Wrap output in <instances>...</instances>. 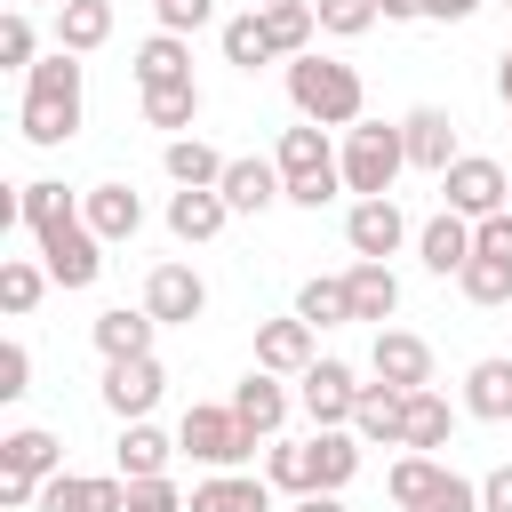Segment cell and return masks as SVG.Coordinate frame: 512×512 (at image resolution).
Segmentation results:
<instances>
[{
    "instance_id": "36",
    "label": "cell",
    "mask_w": 512,
    "mask_h": 512,
    "mask_svg": "<svg viewBox=\"0 0 512 512\" xmlns=\"http://www.w3.org/2000/svg\"><path fill=\"white\" fill-rule=\"evenodd\" d=\"M456 288L472 296V304H512V256H464V272H456Z\"/></svg>"
},
{
    "instance_id": "29",
    "label": "cell",
    "mask_w": 512,
    "mask_h": 512,
    "mask_svg": "<svg viewBox=\"0 0 512 512\" xmlns=\"http://www.w3.org/2000/svg\"><path fill=\"white\" fill-rule=\"evenodd\" d=\"M176 80H192V48H184V32H152V40L136 48V88H176Z\"/></svg>"
},
{
    "instance_id": "2",
    "label": "cell",
    "mask_w": 512,
    "mask_h": 512,
    "mask_svg": "<svg viewBox=\"0 0 512 512\" xmlns=\"http://www.w3.org/2000/svg\"><path fill=\"white\" fill-rule=\"evenodd\" d=\"M16 128H24V144H40V152H56V144L80 136V56H72V48H48V56L24 72V112H16Z\"/></svg>"
},
{
    "instance_id": "54",
    "label": "cell",
    "mask_w": 512,
    "mask_h": 512,
    "mask_svg": "<svg viewBox=\"0 0 512 512\" xmlns=\"http://www.w3.org/2000/svg\"><path fill=\"white\" fill-rule=\"evenodd\" d=\"M504 8H512V0H504Z\"/></svg>"
},
{
    "instance_id": "30",
    "label": "cell",
    "mask_w": 512,
    "mask_h": 512,
    "mask_svg": "<svg viewBox=\"0 0 512 512\" xmlns=\"http://www.w3.org/2000/svg\"><path fill=\"white\" fill-rule=\"evenodd\" d=\"M152 312H128V304H112V312H96V352L104 360H136V352H152Z\"/></svg>"
},
{
    "instance_id": "6",
    "label": "cell",
    "mask_w": 512,
    "mask_h": 512,
    "mask_svg": "<svg viewBox=\"0 0 512 512\" xmlns=\"http://www.w3.org/2000/svg\"><path fill=\"white\" fill-rule=\"evenodd\" d=\"M56 472H64L56 432L16 424V432L0 440V504H8V512H32V504H40V480H56Z\"/></svg>"
},
{
    "instance_id": "41",
    "label": "cell",
    "mask_w": 512,
    "mask_h": 512,
    "mask_svg": "<svg viewBox=\"0 0 512 512\" xmlns=\"http://www.w3.org/2000/svg\"><path fill=\"white\" fill-rule=\"evenodd\" d=\"M32 48H40V40H32V16L8 8V16H0V64H8V72H32V64H40Z\"/></svg>"
},
{
    "instance_id": "23",
    "label": "cell",
    "mask_w": 512,
    "mask_h": 512,
    "mask_svg": "<svg viewBox=\"0 0 512 512\" xmlns=\"http://www.w3.org/2000/svg\"><path fill=\"white\" fill-rule=\"evenodd\" d=\"M344 288H352V320H392L400 312V280H392V264H376V256H360L352 272H344Z\"/></svg>"
},
{
    "instance_id": "7",
    "label": "cell",
    "mask_w": 512,
    "mask_h": 512,
    "mask_svg": "<svg viewBox=\"0 0 512 512\" xmlns=\"http://www.w3.org/2000/svg\"><path fill=\"white\" fill-rule=\"evenodd\" d=\"M176 448H192L200 464H216V472H240L248 464V448H256V432L240 424V408L232 400H192L184 408V424H176Z\"/></svg>"
},
{
    "instance_id": "42",
    "label": "cell",
    "mask_w": 512,
    "mask_h": 512,
    "mask_svg": "<svg viewBox=\"0 0 512 512\" xmlns=\"http://www.w3.org/2000/svg\"><path fill=\"white\" fill-rule=\"evenodd\" d=\"M312 16H320V32L352 40V32H368V24H376V0H312Z\"/></svg>"
},
{
    "instance_id": "27",
    "label": "cell",
    "mask_w": 512,
    "mask_h": 512,
    "mask_svg": "<svg viewBox=\"0 0 512 512\" xmlns=\"http://www.w3.org/2000/svg\"><path fill=\"white\" fill-rule=\"evenodd\" d=\"M440 480H448V464H440V456H424V448H408V456L384 472V496H392L400 512H416V504H432V496H440Z\"/></svg>"
},
{
    "instance_id": "33",
    "label": "cell",
    "mask_w": 512,
    "mask_h": 512,
    "mask_svg": "<svg viewBox=\"0 0 512 512\" xmlns=\"http://www.w3.org/2000/svg\"><path fill=\"white\" fill-rule=\"evenodd\" d=\"M168 456H176V440L160 432V424H128L120 432V480H152V472H168Z\"/></svg>"
},
{
    "instance_id": "3",
    "label": "cell",
    "mask_w": 512,
    "mask_h": 512,
    "mask_svg": "<svg viewBox=\"0 0 512 512\" xmlns=\"http://www.w3.org/2000/svg\"><path fill=\"white\" fill-rule=\"evenodd\" d=\"M288 104H296V120H320V128H352L360 120V104H368V88H360V72L352 64H336V56H288Z\"/></svg>"
},
{
    "instance_id": "10",
    "label": "cell",
    "mask_w": 512,
    "mask_h": 512,
    "mask_svg": "<svg viewBox=\"0 0 512 512\" xmlns=\"http://www.w3.org/2000/svg\"><path fill=\"white\" fill-rule=\"evenodd\" d=\"M160 392H168V376H160V360H152V352H136V360H104V408H112L120 424L152 416V408H160Z\"/></svg>"
},
{
    "instance_id": "44",
    "label": "cell",
    "mask_w": 512,
    "mask_h": 512,
    "mask_svg": "<svg viewBox=\"0 0 512 512\" xmlns=\"http://www.w3.org/2000/svg\"><path fill=\"white\" fill-rule=\"evenodd\" d=\"M24 392H32V352L0 344V400H24Z\"/></svg>"
},
{
    "instance_id": "14",
    "label": "cell",
    "mask_w": 512,
    "mask_h": 512,
    "mask_svg": "<svg viewBox=\"0 0 512 512\" xmlns=\"http://www.w3.org/2000/svg\"><path fill=\"white\" fill-rule=\"evenodd\" d=\"M32 512H128V480H80V472H56L40 480V504Z\"/></svg>"
},
{
    "instance_id": "28",
    "label": "cell",
    "mask_w": 512,
    "mask_h": 512,
    "mask_svg": "<svg viewBox=\"0 0 512 512\" xmlns=\"http://www.w3.org/2000/svg\"><path fill=\"white\" fill-rule=\"evenodd\" d=\"M464 408H472L480 424H512V360H472Z\"/></svg>"
},
{
    "instance_id": "20",
    "label": "cell",
    "mask_w": 512,
    "mask_h": 512,
    "mask_svg": "<svg viewBox=\"0 0 512 512\" xmlns=\"http://www.w3.org/2000/svg\"><path fill=\"white\" fill-rule=\"evenodd\" d=\"M416 256H424V272H464V256H472V216H456V208H440L424 232H416Z\"/></svg>"
},
{
    "instance_id": "37",
    "label": "cell",
    "mask_w": 512,
    "mask_h": 512,
    "mask_svg": "<svg viewBox=\"0 0 512 512\" xmlns=\"http://www.w3.org/2000/svg\"><path fill=\"white\" fill-rule=\"evenodd\" d=\"M40 296H48V264H24V256H8V264H0V312H8V320H24Z\"/></svg>"
},
{
    "instance_id": "38",
    "label": "cell",
    "mask_w": 512,
    "mask_h": 512,
    "mask_svg": "<svg viewBox=\"0 0 512 512\" xmlns=\"http://www.w3.org/2000/svg\"><path fill=\"white\" fill-rule=\"evenodd\" d=\"M264 480H272L280 496H312V440H272Z\"/></svg>"
},
{
    "instance_id": "13",
    "label": "cell",
    "mask_w": 512,
    "mask_h": 512,
    "mask_svg": "<svg viewBox=\"0 0 512 512\" xmlns=\"http://www.w3.org/2000/svg\"><path fill=\"white\" fill-rule=\"evenodd\" d=\"M368 368H376L384 384H400V392H424V384H432V344H424V336H408V328H376Z\"/></svg>"
},
{
    "instance_id": "21",
    "label": "cell",
    "mask_w": 512,
    "mask_h": 512,
    "mask_svg": "<svg viewBox=\"0 0 512 512\" xmlns=\"http://www.w3.org/2000/svg\"><path fill=\"white\" fill-rule=\"evenodd\" d=\"M184 512H272V480H248V472H216L184 496Z\"/></svg>"
},
{
    "instance_id": "5",
    "label": "cell",
    "mask_w": 512,
    "mask_h": 512,
    "mask_svg": "<svg viewBox=\"0 0 512 512\" xmlns=\"http://www.w3.org/2000/svg\"><path fill=\"white\" fill-rule=\"evenodd\" d=\"M336 160H344V192L376 200V192H392V176L408 168V136H400V128H384V120H352Z\"/></svg>"
},
{
    "instance_id": "1",
    "label": "cell",
    "mask_w": 512,
    "mask_h": 512,
    "mask_svg": "<svg viewBox=\"0 0 512 512\" xmlns=\"http://www.w3.org/2000/svg\"><path fill=\"white\" fill-rule=\"evenodd\" d=\"M16 200H24V224H32V240H40V264H48V280L56 288H88L96 272H104V240H96V224H88V208L64 192V184H16Z\"/></svg>"
},
{
    "instance_id": "51",
    "label": "cell",
    "mask_w": 512,
    "mask_h": 512,
    "mask_svg": "<svg viewBox=\"0 0 512 512\" xmlns=\"http://www.w3.org/2000/svg\"><path fill=\"white\" fill-rule=\"evenodd\" d=\"M296 512H344V496L336 488H312V496H296Z\"/></svg>"
},
{
    "instance_id": "40",
    "label": "cell",
    "mask_w": 512,
    "mask_h": 512,
    "mask_svg": "<svg viewBox=\"0 0 512 512\" xmlns=\"http://www.w3.org/2000/svg\"><path fill=\"white\" fill-rule=\"evenodd\" d=\"M296 312H304L312 328H336V320H352V288H344V280H304V288H296Z\"/></svg>"
},
{
    "instance_id": "16",
    "label": "cell",
    "mask_w": 512,
    "mask_h": 512,
    "mask_svg": "<svg viewBox=\"0 0 512 512\" xmlns=\"http://www.w3.org/2000/svg\"><path fill=\"white\" fill-rule=\"evenodd\" d=\"M232 408H240V424H248L256 440H280V424H288V384H280L272 368H248V376L232 384Z\"/></svg>"
},
{
    "instance_id": "46",
    "label": "cell",
    "mask_w": 512,
    "mask_h": 512,
    "mask_svg": "<svg viewBox=\"0 0 512 512\" xmlns=\"http://www.w3.org/2000/svg\"><path fill=\"white\" fill-rule=\"evenodd\" d=\"M416 512H480V480L448 472V480H440V496H432V504H416Z\"/></svg>"
},
{
    "instance_id": "48",
    "label": "cell",
    "mask_w": 512,
    "mask_h": 512,
    "mask_svg": "<svg viewBox=\"0 0 512 512\" xmlns=\"http://www.w3.org/2000/svg\"><path fill=\"white\" fill-rule=\"evenodd\" d=\"M480 512H512V464H496V472L480 480Z\"/></svg>"
},
{
    "instance_id": "8",
    "label": "cell",
    "mask_w": 512,
    "mask_h": 512,
    "mask_svg": "<svg viewBox=\"0 0 512 512\" xmlns=\"http://www.w3.org/2000/svg\"><path fill=\"white\" fill-rule=\"evenodd\" d=\"M440 200L456 208V216H496V208H512V176L488 160V152H456L448 168H440Z\"/></svg>"
},
{
    "instance_id": "50",
    "label": "cell",
    "mask_w": 512,
    "mask_h": 512,
    "mask_svg": "<svg viewBox=\"0 0 512 512\" xmlns=\"http://www.w3.org/2000/svg\"><path fill=\"white\" fill-rule=\"evenodd\" d=\"M376 16L384 24H408V16H424V0H376Z\"/></svg>"
},
{
    "instance_id": "12",
    "label": "cell",
    "mask_w": 512,
    "mask_h": 512,
    "mask_svg": "<svg viewBox=\"0 0 512 512\" xmlns=\"http://www.w3.org/2000/svg\"><path fill=\"white\" fill-rule=\"evenodd\" d=\"M344 240H352V256H400V240H408V216H400V200L392 192H376V200H352V216H344Z\"/></svg>"
},
{
    "instance_id": "49",
    "label": "cell",
    "mask_w": 512,
    "mask_h": 512,
    "mask_svg": "<svg viewBox=\"0 0 512 512\" xmlns=\"http://www.w3.org/2000/svg\"><path fill=\"white\" fill-rule=\"evenodd\" d=\"M480 0H424V16H440V24H464Z\"/></svg>"
},
{
    "instance_id": "18",
    "label": "cell",
    "mask_w": 512,
    "mask_h": 512,
    "mask_svg": "<svg viewBox=\"0 0 512 512\" xmlns=\"http://www.w3.org/2000/svg\"><path fill=\"white\" fill-rule=\"evenodd\" d=\"M224 216H232V200H224L216 184H176V200H168V232H176V240H192V248H200V240H216V232H224Z\"/></svg>"
},
{
    "instance_id": "53",
    "label": "cell",
    "mask_w": 512,
    "mask_h": 512,
    "mask_svg": "<svg viewBox=\"0 0 512 512\" xmlns=\"http://www.w3.org/2000/svg\"><path fill=\"white\" fill-rule=\"evenodd\" d=\"M40 8H64V0H40Z\"/></svg>"
},
{
    "instance_id": "31",
    "label": "cell",
    "mask_w": 512,
    "mask_h": 512,
    "mask_svg": "<svg viewBox=\"0 0 512 512\" xmlns=\"http://www.w3.org/2000/svg\"><path fill=\"white\" fill-rule=\"evenodd\" d=\"M448 432H456V416H448V400L424 384V392H408V416H400V448H448Z\"/></svg>"
},
{
    "instance_id": "15",
    "label": "cell",
    "mask_w": 512,
    "mask_h": 512,
    "mask_svg": "<svg viewBox=\"0 0 512 512\" xmlns=\"http://www.w3.org/2000/svg\"><path fill=\"white\" fill-rule=\"evenodd\" d=\"M312 360H320V352H312V320H304V312L256 328V368H272V376H304Z\"/></svg>"
},
{
    "instance_id": "39",
    "label": "cell",
    "mask_w": 512,
    "mask_h": 512,
    "mask_svg": "<svg viewBox=\"0 0 512 512\" xmlns=\"http://www.w3.org/2000/svg\"><path fill=\"white\" fill-rule=\"evenodd\" d=\"M224 64H240V72H256V64H280V56H272V40H264V16H256V8L224 24Z\"/></svg>"
},
{
    "instance_id": "11",
    "label": "cell",
    "mask_w": 512,
    "mask_h": 512,
    "mask_svg": "<svg viewBox=\"0 0 512 512\" xmlns=\"http://www.w3.org/2000/svg\"><path fill=\"white\" fill-rule=\"evenodd\" d=\"M296 400H304L312 424H352V408H360V376H352L344 360H312V368L296 376Z\"/></svg>"
},
{
    "instance_id": "25",
    "label": "cell",
    "mask_w": 512,
    "mask_h": 512,
    "mask_svg": "<svg viewBox=\"0 0 512 512\" xmlns=\"http://www.w3.org/2000/svg\"><path fill=\"white\" fill-rule=\"evenodd\" d=\"M400 416H408V392H400V384H384V376L360 384V408H352V432H360V440H392V448H400Z\"/></svg>"
},
{
    "instance_id": "19",
    "label": "cell",
    "mask_w": 512,
    "mask_h": 512,
    "mask_svg": "<svg viewBox=\"0 0 512 512\" xmlns=\"http://www.w3.org/2000/svg\"><path fill=\"white\" fill-rule=\"evenodd\" d=\"M400 136H408V168H432V176H440V168L456 160V120H448L440 104H416V112L400 120Z\"/></svg>"
},
{
    "instance_id": "34",
    "label": "cell",
    "mask_w": 512,
    "mask_h": 512,
    "mask_svg": "<svg viewBox=\"0 0 512 512\" xmlns=\"http://www.w3.org/2000/svg\"><path fill=\"white\" fill-rule=\"evenodd\" d=\"M160 168L176 176V184H224V152L216 144H200V136H168V152H160Z\"/></svg>"
},
{
    "instance_id": "52",
    "label": "cell",
    "mask_w": 512,
    "mask_h": 512,
    "mask_svg": "<svg viewBox=\"0 0 512 512\" xmlns=\"http://www.w3.org/2000/svg\"><path fill=\"white\" fill-rule=\"evenodd\" d=\"M496 96H504V112H512V48H504V64H496Z\"/></svg>"
},
{
    "instance_id": "35",
    "label": "cell",
    "mask_w": 512,
    "mask_h": 512,
    "mask_svg": "<svg viewBox=\"0 0 512 512\" xmlns=\"http://www.w3.org/2000/svg\"><path fill=\"white\" fill-rule=\"evenodd\" d=\"M200 120V80H176V88H144V128H192Z\"/></svg>"
},
{
    "instance_id": "17",
    "label": "cell",
    "mask_w": 512,
    "mask_h": 512,
    "mask_svg": "<svg viewBox=\"0 0 512 512\" xmlns=\"http://www.w3.org/2000/svg\"><path fill=\"white\" fill-rule=\"evenodd\" d=\"M216 192L232 200V216H264L272 200H288V176H280V160H232Z\"/></svg>"
},
{
    "instance_id": "47",
    "label": "cell",
    "mask_w": 512,
    "mask_h": 512,
    "mask_svg": "<svg viewBox=\"0 0 512 512\" xmlns=\"http://www.w3.org/2000/svg\"><path fill=\"white\" fill-rule=\"evenodd\" d=\"M472 248H480V256H512V208L480 216V224H472Z\"/></svg>"
},
{
    "instance_id": "9",
    "label": "cell",
    "mask_w": 512,
    "mask_h": 512,
    "mask_svg": "<svg viewBox=\"0 0 512 512\" xmlns=\"http://www.w3.org/2000/svg\"><path fill=\"white\" fill-rule=\"evenodd\" d=\"M144 312H152L160 328H192V320L208 312V280H200L192 264H152V272H144Z\"/></svg>"
},
{
    "instance_id": "24",
    "label": "cell",
    "mask_w": 512,
    "mask_h": 512,
    "mask_svg": "<svg viewBox=\"0 0 512 512\" xmlns=\"http://www.w3.org/2000/svg\"><path fill=\"white\" fill-rule=\"evenodd\" d=\"M256 16H264V40H272V56H280V64H288V56H304V48H312V32H320L312 0H256Z\"/></svg>"
},
{
    "instance_id": "45",
    "label": "cell",
    "mask_w": 512,
    "mask_h": 512,
    "mask_svg": "<svg viewBox=\"0 0 512 512\" xmlns=\"http://www.w3.org/2000/svg\"><path fill=\"white\" fill-rule=\"evenodd\" d=\"M160 8V32H200L216 16V0H152Z\"/></svg>"
},
{
    "instance_id": "22",
    "label": "cell",
    "mask_w": 512,
    "mask_h": 512,
    "mask_svg": "<svg viewBox=\"0 0 512 512\" xmlns=\"http://www.w3.org/2000/svg\"><path fill=\"white\" fill-rule=\"evenodd\" d=\"M80 208H88L96 240H136V224H144V200H136L128 184H88V192H80Z\"/></svg>"
},
{
    "instance_id": "43",
    "label": "cell",
    "mask_w": 512,
    "mask_h": 512,
    "mask_svg": "<svg viewBox=\"0 0 512 512\" xmlns=\"http://www.w3.org/2000/svg\"><path fill=\"white\" fill-rule=\"evenodd\" d=\"M128 512H184V488H176L168 472H152V480H128Z\"/></svg>"
},
{
    "instance_id": "4",
    "label": "cell",
    "mask_w": 512,
    "mask_h": 512,
    "mask_svg": "<svg viewBox=\"0 0 512 512\" xmlns=\"http://www.w3.org/2000/svg\"><path fill=\"white\" fill-rule=\"evenodd\" d=\"M280 176H288V200L296 208H328L336 192H344V160L328 152V128L320 120H296V128H280Z\"/></svg>"
},
{
    "instance_id": "26",
    "label": "cell",
    "mask_w": 512,
    "mask_h": 512,
    "mask_svg": "<svg viewBox=\"0 0 512 512\" xmlns=\"http://www.w3.org/2000/svg\"><path fill=\"white\" fill-rule=\"evenodd\" d=\"M360 472V432L352 424H320L312 432V488H344Z\"/></svg>"
},
{
    "instance_id": "32",
    "label": "cell",
    "mask_w": 512,
    "mask_h": 512,
    "mask_svg": "<svg viewBox=\"0 0 512 512\" xmlns=\"http://www.w3.org/2000/svg\"><path fill=\"white\" fill-rule=\"evenodd\" d=\"M104 40H112V0H64V8H56V48L88 56V48H104Z\"/></svg>"
}]
</instances>
